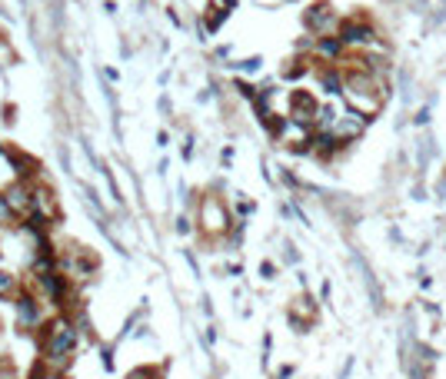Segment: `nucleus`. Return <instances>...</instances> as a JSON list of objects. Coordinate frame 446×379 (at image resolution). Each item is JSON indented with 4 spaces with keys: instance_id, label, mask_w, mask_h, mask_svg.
Here are the masks:
<instances>
[{
    "instance_id": "5",
    "label": "nucleus",
    "mask_w": 446,
    "mask_h": 379,
    "mask_svg": "<svg viewBox=\"0 0 446 379\" xmlns=\"http://www.w3.org/2000/svg\"><path fill=\"white\" fill-rule=\"evenodd\" d=\"M7 203H11V210H30V206H34V197L27 193L24 183H17V187L7 190Z\"/></svg>"
},
{
    "instance_id": "2",
    "label": "nucleus",
    "mask_w": 446,
    "mask_h": 379,
    "mask_svg": "<svg viewBox=\"0 0 446 379\" xmlns=\"http://www.w3.org/2000/svg\"><path fill=\"white\" fill-rule=\"evenodd\" d=\"M200 220H204L206 230H223L227 227V210H223V203L214 200V197H206L204 206H200Z\"/></svg>"
},
{
    "instance_id": "1",
    "label": "nucleus",
    "mask_w": 446,
    "mask_h": 379,
    "mask_svg": "<svg viewBox=\"0 0 446 379\" xmlns=\"http://www.w3.org/2000/svg\"><path fill=\"white\" fill-rule=\"evenodd\" d=\"M74 343H77L74 329L67 326V323H57V326L51 329V340H47V356H51V359H64V353L74 350Z\"/></svg>"
},
{
    "instance_id": "9",
    "label": "nucleus",
    "mask_w": 446,
    "mask_h": 379,
    "mask_svg": "<svg viewBox=\"0 0 446 379\" xmlns=\"http://www.w3.org/2000/svg\"><path fill=\"white\" fill-rule=\"evenodd\" d=\"M34 206H40L47 216H57V203H53V197L47 190H37V193H34Z\"/></svg>"
},
{
    "instance_id": "7",
    "label": "nucleus",
    "mask_w": 446,
    "mask_h": 379,
    "mask_svg": "<svg viewBox=\"0 0 446 379\" xmlns=\"http://www.w3.org/2000/svg\"><path fill=\"white\" fill-rule=\"evenodd\" d=\"M17 310H20V323H24V326H34V323H37V306H34L30 296H24V300L17 303Z\"/></svg>"
},
{
    "instance_id": "3",
    "label": "nucleus",
    "mask_w": 446,
    "mask_h": 379,
    "mask_svg": "<svg viewBox=\"0 0 446 379\" xmlns=\"http://www.w3.org/2000/svg\"><path fill=\"white\" fill-rule=\"evenodd\" d=\"M313 114H320L313 97L310 93H294V110H290V117H294L296 124H313Z\"/></svg>"
},
{
    "instance_id": "11",
    "label": "nucleus",
    "mask_w": 446,
    "mask_h": 379,
    "mask_svg": "<svg viewBox=\"0 0 446 379\" xmlns=\"http://www.w3.org/2000/svg\"><path fill=\"white\" fill-rule=\"evenodd\" d=\"M13 290V277L11 273H0V296H7Z\"/></svg>"
},
{
    "instance_id": "8",
    "label": "nucleus",
    "mask_w": 446,
    "mask_h": 379,
    "mask_svg": "<svg viewBox=\"0 0 446 379\" xmlns=\"http://www.w3.org/2000/svg\"><path fill=\"white\" fill-rule=\"evenodd\" d=\"M327 20H330V7H327V4H317L313 11L306 13V24L313 27V30H317V27H323Z\"/></svg>"
},
{
    "instance_id": "12",
    "label": "nucleus",
    "mask_w": 446,
    "mask_h": 379,
    "mask_svg": "<svg viewBox=\"0 0 446 379\" xmlns=\"http://www.w3.org/2000/svg\"><path fill=\"white\" fill-rule=\"evenodd\" d=\"M153 376V369H137V373H130L127 379H150Z\"/></svg>"
},
{
    "instance_id": "10",
    "label": "nucleus",
    "mask_w": 446,
    "mask_h": 379,
    "mask_svg": "<svg viewBox=\"0 0 446 379\" xmlns=\"http://www.w3.org/2000/svg\"><path fill=\"white\" fill-rule=\"evenodd\" d=\"M11 216H13L11 203H7V197H0V227H7V223H11Z\"/></svg>"
},
{
    "instance_id": "4",
    "label": "nucleus",
    "mask_w": 446,
    "mask_h": 379,
    "mask_svg": "<svg viewBox=\"0 0 446 379\" xmlns=\"http://www.w3.org/2000/svg\"><path fill=\"white\" fill-rule=\"evenodd\" d=\"M363 133V120L360 117H336V124H333V140H353Z\"/></svg>"
},
{
    "instance_id": "6",
    "label": "nucleus",
    "mask_w": 446,
    "mask_h": 379,
    "mask_svg": "<svg viewBox=\"0 0 446 379\" xmlns=\"http://www.w3.org/2000/svg\"><path fill=\"white\" fill-rule=\"evenodd\" d=\"M370 27H360L353 24V20H346L343 24V40H350V44H363V40H370Z\"/></svg>"
}]
</instances>
